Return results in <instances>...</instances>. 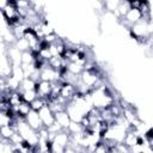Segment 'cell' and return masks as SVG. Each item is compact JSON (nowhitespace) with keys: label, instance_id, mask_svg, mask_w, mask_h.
I'll return each mask as SVG.
<instances>
[{"label":"cell","instance_id":"obj_1","mask_svg":"<svg viewBox=\"0 0 153 153\" xmlns=\"http://www.w3.org/2000/svg\"><path fill=\"white\" fill-rule=\"evenodd\" d=\"M93 108L97 110L110 109L115 104V98L105 85H100L90 92Z\"/></svg>","mask_w":153,"mask_h":153},{"label":"cell","instance_id":"obj_2","mask_svg":"<svg viewBox=\"0 0 153 153\" xmlns=\"http://www.w3.org/2000/svg\"><path fill=\"white\" fill-rule=\"evenodd\" d=\"M80 81L91 91L98 86H100V76L98 74V72L94 69H84V72L80 74Z\"/></svg>","mask_w":153,"mask_h":153},{"label":"cell","instance_id":"obj_3","mask_svg":"<svg viewBox=\"0 0 153 153\" xmlns=\"http://www.w3.org/2000/svg\"><path fill=\"white\" fill-rule=\"evenodd\" d=\"M39 78L41 80L49 81V82H56L61 80V72L51 68L49 65H47L44 68L39 71Z\"/></svg>","mask_w":153,"mask_h":153},{"label":"cell","instance_id":"obj_4","mask_svg":"<svg viewBox=\"0 0 153 153\" xmlns=\"http://www.w3.org/2000/svg\"><path fill=\"white\" fill-rule=\"evenodd\" d=\"M143 19V16L141 13V11L139 8H133L130 7V10L128 11V13L122 18V23L128 25V29H130V26H133L134 24L141 22Z\"/></svg>","mask_w":153,"mask_h":153},{"label":"cell","instance_id":"obj_5","mask_svg":"<svg viewBox=\"0 0 153 153\" xmlns=\"http://www.w3.org/2000/svg\"><path fill=\"white\" fill-rule=\"evenodd\" d=\"M36 92H37L38 97L44 98L49 102V99L51 97V92H53V82L39 80L37 82V86H36Z\"/></svg>","mask_w":153,"mask_h":153},{"label":"cell","instance_id":"obj_6","mask_svg":"<svg viewBox=\"0 0 153 153\" xmlns=\"http://www.w3.org/2000/svg\"><path fill=\"white\" fill-rule=\"evenodd\" d=\"M13 71V63L8 59L6 53H1V60H0V75L1 78H10L12 75Z\"/></svg>","mask_w":153,"mask_h":153},{"label":"cell","instance_id":"obj_7","mask_svg":"<svg viewBox=\"0 0 153 153\" xmlns=\"http://www.w3.org/2000/svg\"><path fill=\"white\" fill-rule=\"evenodd\" d=\"M38 114H39V117H41V120H42L43 127L48 128V127H50L53 123H55V114H54V111L49 108V105H45L44 108H42V109L38 111Z\"/></svg>","mask_w":153,"mask_h":153},{"label":"cell","instance_id":"obj_8","mask_svg":"<svg viewBox=\"0 0 153 153\" xmlns=\"http://www.w3.org/2000/svg\"><path fill=\"white\" fill-rule=\"evenodd\" d=\"M24 120L27 122V124H29L32 129H35V130H37V131H38L41 128H43V123H42V120H41V117H39L38 111L31 110V111L26 115V117H25Z\"/></svg>","mask_w":153,"mask_h":153},{"label":"cell","instance_id":"obj_9","mask_svg":"<svg viewBox=\"0 0 153 153\" xmlns=\"http://www.w3.org/2000/svg\"><path fill=\"white\" fill-rule=\"evenodd\" d=\"M71 141H72L71 134H69L67 130H62V131L57 133V134L54 136V139H53L51 142H53L54 145L61 146V147H63V148H67V147L69 146Z\"/></svg>","mask_w":153,"mask_h":153},{"label":"cell","instance_id":"obj_10","mask_svg":"<svg viewBox=\"0 0 153 153\" xmlns=\"http://www.w3.org/2000/svg\"><path fill=\"white\" fill-rule=\"evenodd\" d=\"M8 59L11 60V62L13 63V66H22V51L13 44V45H8L7 51H6Z\"/></svg>","mask_w":153,"mask_h":153},{"label":"cell","instance_id":"obj_11","mask_svg":"<svg viewBox=\"0 0 153 153\" xmlns=\"http://www.w3.org/2000/svg\"><path fill=\"white\" fill-rule=\"evenodd\" d=\"M55 121H56L65 130H67L68 127H69V124L72 123V120H71V117H69V115L67 114L66 110L55 112Z\"/></svg>","mask_w":153,"mask_h":153},{"label":"cell","instance_id":"obj_12","mask_svg":"<svg viewBox=\"0 0 153 153\" xmlns=\"http://www.w3.org/2000/svg\"><path fill=\"white\" fill-rule=\"evenodd\" d=\"M139 141H140V137L137 136V134L135 133V130L131 128L130 130H128V133H127V135H126V137L123 140V143L126 146H128L129 148H131L133 146H135L136 143H139Z\"/></svg>","mask_w":153,"mask_h":153},{"label":"cell","instance_id":"obj_13","mask_svg":"<svg viewBox=\"0 0 153 153\" xmlns=\"http://www.w3.org/2000/svg\"><path fill=\"white\" fill-rule=\"evenodd\" d=\"M85 69V66L79 63V62H68L67 66H66V71L73 75H76L79 76Z\"/></svg>","mask_w":153,"mask_h":153},{"label":"cell","instance_id":"obj_14","mask_svg":"<svg viewBox=\"0 0 153 153\" xmlns=\"http://www.w3.org/2000/svg\"><path fill=\"white\" fill-rule=\"evenodd\" d=\"M130 10V4H129V1H120V4H118V7H117V10H116V12L114 13L118 19H122L127 13H128V11Z\"/></svg>","mask_w":153,"mask_h":153},{"label":"cell","instance_id":"obj_15","mask_svg":"<svg viewBox=\"0 0 153 153\" xmlns=\"http://www.w3.org/2000/svg\"><path fill=\"white\" fill-rule=\"evenodd\" d=\"M36 86H37V81H35L31 78H25L20 82V88L18 91L19 92H23V91H35Z\"/></svg>","mask_w":153,"mask_h":153},{"label":"cell","instance_id":"obj_16","mask_svg":"<svg viewBox=\"0 0 153 153\" xmlns=\"http://www.w3.org/2000/svg\"><path fill=\"white\" fill-rule=\"evenodd\" d=\"M0 153H18V151H17V147H16L13 143H11L10 140L1 139Z\"/></svg>","mask_w":153,"mask_h":153},{"label":"cell","instance_id":"obj_17","mask_svg":"<svg viewBox=\"0 0 153 153\" xmlns=\"http://www.w3.org/2000/svg\"><path fill=\"white\" fill-rule=\"evenodd\" d=\"M16 127L13 126H5V127H0V134H1V139H6L10 140L12 137V135L16 133Z\"/></svg>","mask_w":153,"mask_h":153},{"label":"cell","instance_id":"obj_18","mask_svg":"<svg viewBox=\"0 0 153 153\" xmlns=\"http://www.w3.org/2000/svg\"><path fill=\"white\" fill-rule=\"evenodd\" d=\"M36 61V54L31 50L24 51L22 54V65H32Z\"/></svg>","mask_w":153,"mask_h":153},{"label":"cell","instance_id":"obj_19","mask_svg":"<svg viewBox=\"0 0 153 153\" xmlns=\"http://www.w3.org/2000/svg\"><path fill=\"white\" fill-rule=\"evenodd\" d=\"M67 131L71 134V135H75V134H80V133H84L85 131V128L84 126L80 123V122H73L69 124Z\"/></svg>","mask_w":153,"mask_h":153},{"label":"cell","instance_id":"obj_20","mask_svg":"<svg viewBox=\"0 0 153 153\" xmlns=\"http://www.w3.org/2000/svg\"><path fill=\"white\" fill-rule=\"evenodd\" d=\"M31 105V109L35 110V111H39L42 108H44L45 105H48V100L44 99V98H41V97H37L33 102L30 103Z\"/></svg>","mask_w":153,"mask_h":153},{"label":"cell","instance_id":"obj_21","mask_svg":"<svg viewBox=\"0 0 153 153\" xmlns=\"http://www.w3.org/2000/svg\"><path fill=\"white\" fill-rule=\"evenodd\" d=\"M14 45L22 51V53H24V51H27V50H31L30 49V44H29V42H27V39L26 38H24V37H20V38H18L17 41H16V43H14Z\"/></svg>","mask_w":153,"mask_h":153},{"label":"cell","instance_id":"obj_22","mask_svg":"<svg viewBox=\"0 0 153 153\" xmlns=\"http://www.w3.org/2000/svg\"><path fill=\"white\" fill-rule=\"evenodd\" d=\"M118 4H120V1H115V0H108V1H104L103 2V7H104V10L105 11H108V12H111V13H115L116 12V10H117V7H118Z\"/></svg>","mask_w":153,"mask_h":153},{"label":"cell","instance_id":"obj_23","mask_svg":"<svg viewBox=\"0 0 153 153\" xmlns=\"http://www.w3.org/2000/svg\"><path fill=\"white\" fill-rule=\"evenodd\" d=\"M14 79H17L19 82H22L24 79H25V75H24V71L22 68V66H13V71H12V75Z\"/></svg>","mask_w":153,"mask_h":153},{"label":"cell","instance_id":"obj_24","mask_svg":"<svg viewBox=\"0 0 153 153\" xmlns=\"http://www.w3.org/2000/svg\"><path fill=\"white\" fill-rule=\"evenodd\" d=\"M18 92H19V91H18ZM20 94H22V97H23V100L26 102V103H31V102H33V100L38 97L36 90H35V91H23V92H20Z\"/></svg>","mask_w":153,"mask_h":153},{"label":"cell","instance_id":"obj_25","mask_svg":"<svg viewBox=\"0 0 153 153\" xmlns=\"http://www.w3.org/2000/svg\"><path fill=\"white\" fill-rule=\"evenodd\" d=\"M65 153H78L73 147H71V146H68L66 149H65Z\"/></svg>","mask_w":153,"mask_h":153},{"label":"cell","instance_id":"obj_26","mask_svg":"<svg viewBox=\"0 0 153 153\" xmlns=\"http://www.w3.org/2000/svg\"><path fill=\"white\" fill-rule=\"evenodd\" d=\"M35 153H41V152H35Z\"/></svg>","mask_w":153,"mask_h":153},{"label":"cell","instance_id":"obj_27","mask_svg":"<svg viewBox=\"0 0 153 153\" xmlns=\"http://www.w3.org/2000/svg\"><path fill=\"white\" fill-rule=\"evenodd\" d=\"M18 153H19V152H18Z\"/></svg>","mask_w":153,"mask_h":153}]
</instances>
